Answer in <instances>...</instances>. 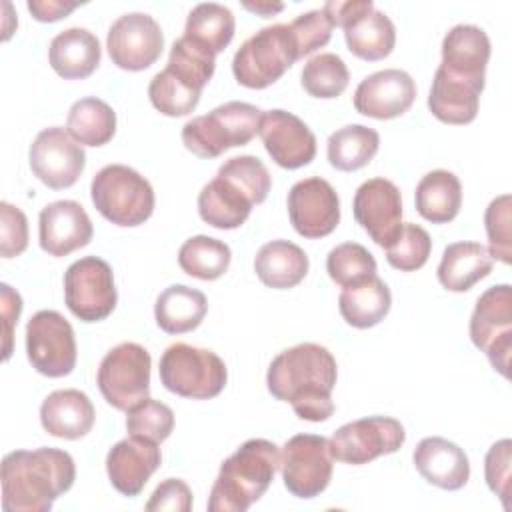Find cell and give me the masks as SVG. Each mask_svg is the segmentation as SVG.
Segmentation results:
<instances>
[{
	"instance_id": "6da1fadb",
	"label": "cell",
	"mask_w": 512,
	"mask_h": 512,
	"mask_svg": "<svg viewBox=\"0 0 512 512\" xmlns=\"http://www.w3.org/2000/svg\"><path fill=\"white\" fill-rule=\"evenodd\" d=\"M338 366L332 352L320 344L304 342L282 350L268 366V392L288 402L298 418L324 422L334 414L332 390Z\"/></svg>"
},
{
	"instance_id": "7a4b0ae2",
	"label": "cell",
	"mask_w": 512,
	"mask_h": 512,
	"mask_svg": "<svg viewBox=\"0 0 512 512\" xmlns=\"http://www.w3.org/2000/svg\"><path fill=\"white\" fill-rule=\"evenodd\" d=\"M76 478L72 456L60 448L14 450L2 458V508L48 512Z\"/></svg>"
},
{
	"instance_id": "3957f363",
	"label": "cell",
	"mask_w": 512,
	"mask_h": 512,
	"mask_svg": "<svg viewBox=\"0 0 512 512\" xmlns=\"http://www.w3.org/2000/svg\"><path fill=\"white\" fill-rule=\"evenodd\" d=\"M270 186V172L260 158L252 154L228 158L200 190L198 214L218 230H234L248 220L252 206L266 200Z\"/></svg>"
},
{
	"instance_id": "277c9868",
	"label": "cell",
	"mask_w": 512,
	"mask_h": 512,
	"mask_svg": "<svg viewBox=\"0 0 512 512\" xmlns=\"http://www.w3.org/2000/svg\"><path fill=\"white\" fill-rule=\"evenodd\" d=\"M280 468L278 446L264 438L246 440L228 456L212 484L210 512H244L268 490Z\"/></svg>"
},
{
	"instance_id": "5b68a950",
	"label": "cell",
	"mask_w": 512,
	"mask_h": 512,
	"mask_svg": "<svg viewBox=\"0 0 512 512\" xmlns=\"http://www.w3.org/2000/svg\"><path fill=\"white\" fill-rule=\"evenodd\" d=\"M216 68V56L188 42L184 36L174 40L168 64L148 84L152 106L170 118L188 116L200 102L204 86Z\"/></svg>"
},
{
	"instance_id": "8992f818",
	"label": "cell",
	"mask_w": 512,
	"mask_h": 512,
	"mask_svg": "<svg viewBox=\"0 0 512 512\" xmlns=\"http://www.w3.org/2000/svg\"><path fill=\"white\" fill-rule=\"evenodd\" d=\"M262 110L248 102H226L182 126V144L198 158H218L226 150L246 146L260 128Z\"/></svg>"
},
{
	"instance_id": "52a82bcc",
	"label": "cell",
	"mask_w": 512,
	"mask_h": 512,
	"mask_svg": "<svg viewBox=\"0 0 512 512\" xmlns=\"http://www.w3.org/2000/svg\"><path fill=\"white\" fill-rule=\"evenodd\" d=\"M94 208L112 224L134 228L154 212V190L150 182L130 166L108 164L100 168L90 184Z\"/></svg>"
},
{
	"instance_id": "ba28073f",
	"label": "cell",
	"mask_w": 512,
	"mask_h": 512,
	"mask_svg": "<svg viewBox=\"0 0 512 512\" xmlns=\"http://www.w3.org/2000/svg\"><path fill=\"white\" fill-rule=\"evenodd\" d=\"M300 60L288 24H272L252 34L232 58V74L244 88L262 90L278 82Z\"/></svg>"
},
{
	"instance_id": "9c48e42d",
	"label": "cell",
	"mask_w": 512,
	"mask_h": 512,
	"mask_svg": "<svg viewBox=\"0 0 512 512\" xmlns=\"http://www.w3.org/2000/svg\"><path fill=\"white\" fill-rule=\"evenodd\" d=\"M158 372L166 390L192 400L218 396L228 380L226 364L216 352L184 342L170 344L162 352Z\"/></svg>"
},
{
	"instance_id": "30bf717a",
	"label": "cell",
	"mask_w": 512,
	"mask_h": 512,
	"mask_svg": "<svg viewBox=\"0 0 512 512\" xmlns=\"http://www.w3.org/2000/svg\"><path fill=\"white\" fill-rule=\"evenodd\" d=\"M150 352L136 342H122L106 352L98 366L96 384L104 400L128 412L150 392Z\"/></svg>"
},
{
	"instance_id": "8fae6325",
	"label": "cell",
	"mask_w": 512,
	"mask_h": 512,
	"mask_svg": "<svg viewBox=\"0 0 512 512\" xmlns=\"http://www.w3.org/2000/svg\"><path fill=\"white\" fill-rule=\"evenodd\" d=\"M470 340L486 354L492 368L504 378L510 376L512 352V288L498 284L476 300L470 316Z\"/></svg>"
},
{
	"instance_id": "7c38bea8",
	"label": "cell",
	"mask_w": 512,
	"mask_h": 512,
	"mask_svg": "<svg viewBox=\"0 0 512 512\" xmlns=\"http://www.w3.org/2000/svg\"><path fill=\"white\" fill-rule=\"evenodd\" d=\"M64 302L82 322L108 318L118 302L110 264L98 256L72 262L64 272Z\"/></svg>"
},
{
	"instance_id": "4fadbf2b",
	"label": "cell",
	"mask_w": 512,
	"mask_h": 512,
	"mask_svg": "<svg viewBox=\"0 0 512 512\" xmlns=\"http://www.w3.org/2000/svg\"><path fill=\"white\" fill-rule=\"evenodd\" d=\"M330 440L318 434H296L288 438L280 454V470L286 490L310 500L320 496L332 480Z\"/></svg>"
},
{
	"instance_id": "5bb4252c",
	"label": "cell",
	"mask_w": 512,
	"mask_h": 512,
	"mask_svg": "<svg viewBox=\"0 0 512 512\" xmlns=\"http://www.w3.org/2000/svg\"><path fill=\"white\" fill-rule=\"evenodd\" d=\"M26 356L48 378L68 376L78 356L72 324L56 310L36 312L26 324Z\"/></svg>"
},
{
	"instance_id": "9a60e30c",
	"label": "cell",
	"mask_w": 512,
	"mask_h": 512,
	"mask_svg": "<svg viewBox=\"0 0 512 512\" xmlns=\"http://www.w3.org/2000/svg\"><path fill=\"white\" fill-rule=\"evenodd\" d=\"M404 426L390 416H368L340 426L330 438L332 458L362 466L402 448Z\"/></svg>"
},
{
	"instance_id": "2e32d148",
	"label": "cell",
	"mask_w": 512,
	"mask_h": 512,
	"mask_svg": "<svg viewBox=\"0 0 512 512\" xmlns=\"http://www.w3.org/2000/svg\"><path fill=\"white\" fill-rule=\"evenodd\" d=\"M28 160L34 176L52 190L74 186L86 166L84 148L60 126H50L36 134Z\"/></svg>"
},
{
	"instance_id": "e0dca14e",
	"label": "cell",
	"mask_w": 512,
	"mask_h": 512,
	"mask_svg": "<svg viewBox=\"0 0 512 512\" xmlns=\"http://www.w3.org/2000/svg\"><path fill=\"white\" fill-rule=\"evenodd\" d=\"M106 48L110 60L118 68L140 72L160 58L164 50V34L150 14L130 12L110 26Z\"/></svg>"
},
{
	"instance_id": "ac0fdd59",
	"label": "cell",
	"mask_w": 512,
	"mask_h": 512,
	"mask_svg": "<svg viewBox=\"0 0 512 512\" xmlns=\"http://www.w3.org/2000/svg\"><path fill=\"white\" fill-rule=\"evenodd\" d=\"M286 204L294 230L304 238H324L340 222V198L320 176L298 180L290 188Z\"/></svg>"
},
{
	"instance_id": "d6986e66",
	"label": "cell",
	"mask_w": 512,
	"mask_h": 512,
	"mask_svg": "<svg viewBox=\"0 0 512 512\" xmlns=\"http://www.w3.org/2000/svg\"><path fill=\"white\" fill-rule=\"evenodd\" d=\"M490 38L474 24H456L442 40V62L436 72L452 82L484 90L490 60Z\"/></svg>"
},
{
	"instance_id": "ffe728a7",
	"label": "cell",
	"mask_w": 512,
	"mask_h": 512,
	"mask_svg": "<svg viewBox=\"0 0 512 512\" xmlns=\"http://www.w3.org/2000/svg\"><path fill=\"white\" fill-rule=\"evenodd\" d=\"M356 222L382 248H388L402 230V196L394 182L370 178L362 182L352 200Z\"/></svg>"
},
{
	"instance_id": "44dd1931",
	"label": "cell",
	"mask_w": 512,
	"mask_h": 512,
	"mask_svg": "<svg viewBox=\"0 0 512 512\" xmlns=\"http://www.w3.org/2000/svg\"><path fill=\"white\" fill-rule=\"evenodd\" d=\"M258 134L270 158L286 170L310 164L316 156V136L296 114L274 108L262 114Z\"/></svg>"
},
{
	"instance_id": "7402d4cb",
	"label": "cell",
	"mask_w": 512,
	"mask_h": 512,
	"mask_svg": "<svg viewBox=\"0 0 512 512\" xmlns=\"http://www.w3.org/2000/svg\"><path fill=\"white\" fill-rule=\"evenodd\" d=\"M416 100L412 76L398 68L378 70L366 76L354 90V108L358 114L392 120L410 110Z\"/></svg>"
},
{
	"instance_id": "603a6c76",
	"label": "cell",
	"mask_w": 512,
	"mask_h": 512,
	"mask_svg": "<svg viewBox=\"0 0 512 512\" xmlns=\"http://www.w3.org/2000/svg\"><path fill=\"white\" fill-rule=\"evenodd\" d=\"M94 234V226L74 200H56L40 210L38 240L40 248L50 256L62 258L78 248H84Z\"/></svg>"
},
{
	"instance_id": "cb8c5ba5",
	"label": "cell",
	"mask_w": 512,
	"mask_h": 512,
	"mask_svg": "<svg viewBox=\"0 0 512 512\" xmlns=\"http://www.w3.org/2000/svg\"><path fill=\"white\" fill-rule=\"evenodd\" d=\"M162 454L158 444L124 438L116 442L106 456V472L108 480L122 496H138L150 476L160 468Z\"/></svg>"
},
{
	"instance_id": "d4e9b609",
	"label": "cell",
	"mask_w": 512,
	"mask_h": 512,
	"mask_svg": "<svg viewBox=\"0 0 512 512\" xmlns=\"http://www.w3.org/2000/svg\"><path fill=\"white\" fill-rule=\"evenodd\" d=\"M418 474L432 486L442 490H460L470 478V462L466 452L440 436L422 438L412 454Z\"/></svg>"
},
{
	"instance_id": "484cf974",
	"label": "cell",
	"mask_w": 512,
	"mask_h": 512,
	"mask_svg": "<svg viewBox=\"0 0 512 512\" xmlns=\"http://www.w3.org/2000/svg\"><path fill=\"white\" fill-rule=\"evenodd\" d=\"M96 410L92 400L76 390L64 388L50 392L40 406L42 428L56 438L78 440L86 436L94 426Z\"/></svg>"
},
{
	"instance_id": "4316f807",
	"label": "cell",
	"mask_w": 512,
	"mask_h": 512,
	"mask_svg": "<svg viewBox=\"0 0 512 512\" xmlns=\"http://www.w3.org/2000/svg\"><path fill=\"white\" fill-rule=\"evenodd\" d=\"M102 48L98 38L86 28H66L56 34L48 48L52 70L64 80L88 78L100 64Z\"/></svg>"
},
{
	"instance_id": "83f0119b",
	"label": "cell",
	"mask_w": 512,
	"mask_h": 512,
	"mask_svg": "<svg viewBox=\"0 0 512 512\" xmlns=\"http://www.w3.org/2000/svg\"><path fill=\"white\" fill-rule=\"evenodd\" d=\"M494 258L480 242H454L442 252L438 282L450 292H468L476 282L492 272Z\"/></svg>"
},
{
	"instance_id": "f1b7e54d",
	"label": "cell",
	"mask_w": 512,
	"mask_h": 512,
	"mask_svg": "<svg viewBox=\"0 0 512 512\" xmlns=\"http://www.w3.org/2000/svg\"><path fill=\"white\" fill-rule=\"evenodd\" d=\"M306 252L290 240L266 242L254 258V272L258 280L274 290H288L298 286L308 274Z\"/></svg>"
},
{
	"instance_id": "f546056e",
	"label": "cell",
	"mask_w": 512,
	"mask_h": 512,
	"mask_svg": "<svg viewBox=\"0 0 512 512\" xmlns=\"http://www.w3.org/2000/svg\"><path fill=\"white\" fill-rule=\"evenodd\" d=\"M208 312L206 296L186 284H172L160 292L154 304V318L166 334L196 330Z\"/></svg>"
},
{
	"instance_id": "4dcf8cb0",
	"label": "cell",
	"mask_w": 512,
	"mask_h": 512,
	"mask_svg": "<svg viewBox=\"0 0 512 512\" xmlns=\"http://www.w3.org/2000/svg\"><path fill=\"white\" fill-rule=\"evenodd\" d=\"M416 210L432 224L452 222L462 206V184L448 170H432L424 174L416 186Z\"/></svg>"
},
{
	"instance_id": "1f68e13d",
	"label": "cell",
	"mask_w": 512,
	"mask_h": 512,
	"mask_svg": "<svg viewBox=\"0 0 512 512\" xmlns=\"http://www.w3.org/2000/svg\"><path fill=\"white\" fill-rule=\"evenodd\" d=\"M392 294L386 282L378 276L364 280L362 284L342 288L338 296V310L352 328H372L384 320L390 312Z\"/></svg>"
},
{
	"instance_id": "d6a6232c",
	"label": "cell",
	"mask_w": 512,
	"mask_h": 512,
	"mask_svg": "<svg viewBox=\"0 0 512 512\" xmlns=\"http://www.w3.org/2000/svg\"><path fill=\"white\" fill-rule=\"evenodd\" d=\"M234 30L236 20L230 8L216 2H204L190 10L182 36L216 56L232 42Z\"/></svg>"
},
{
	"instance_id": "836d02e7",
	"label": "cell",
	"mask_w": 512,
	"mask_h": 512,
	"mask_svg": "<svg viewBox=\"0 0 512 512\" xmlns=\"http://www.w3.org/2000/svg\"><path fill=\"white\" fill-rule=\"evenodd\" d=\"M344 40L356 58L376 62L394 50L396 28L384 12L372 8L344 28Z\"/></svg>"
},
{
	"instance_id": "e575fe53",
	"label": "cell",
	"mask_w": 512,
	"mask_h": 512,
	"mask_svg": "<svg viewBox=\"0 0 512 512\" xmlns=\"http://www.w3.org/2000/svg\"><path fill=\"white\" fill-rule=\"evenodd\" d=\"M66 132L80 146H104L116 132V112L96 96L80 98L68 110Z\"/></svg>"
},
{
	"instance_id": "d590c367",
	"label": "cell",
	"mask_w": 512,
	"mask_h": 512,
	"mask_svg": "<svg viewBox=\"0 0 512 512\" xmlns=\"http://www.w3.org/2000/svg\"><path fill=\"white\" fill-rule=\"evenodd\" d=\"M380 146V136L364 124H348L328 136L326 156L332 168L354 172L370 164Z\"/></svg>"
},
{
	"instance_id": "8d00e7d4",
	"label": "cell",
	"mask_w": 512,
	"mask_h": 512,
	"mask_svg": "<svg viewBox=\"0 0 512 512\" xmlns=\"http://www.w3.org/2000/svg\"><path fill=\"white\" fill-rule=\"evenodd\" d=\"M480 90L452 82L438 72H434V80L428 94V110L434 118L444 124H470L478 114Z\"/></svg>"
},
{
	"instance_id": "74e56055",
	"label": "cell",
	"mask_w": 512,
	"mask_h": 512,
	"mask_svg": "<svg viewBox=\"0 0 512 512\" xmlns=\"http://www.w3.org/2000/svg\"><path fill=\"white\" fill-rule=\"evenodd\" d=\"M232 260V252L226 242L212 236H192L178 250V266L188 276L198 280L220 278Z\"/></svg>"
},
{
	"instance_id": "f35d334b",
	"label": "cell",
	"mask_w": 512,
	"mask_h": 512,
	"mask_svg": "<svg viewBox=\"0 0 512 512\" xmlns=\"http://www.w3.org/2000/svg\"><path fill=\"white\" fill-rule=\"evenodd\" d=\"M300 82L310 96L330 100L338 98L346 90L350 72L338 54L322 52L304 64Z\"/></svg>"
},
{
	"instance_id": "ab89813d",
	"label": "cell",
	"mask_w": 512,
	"mask_h": 512,
	"mask_svg": "<svg viewBox=\"0 0 512 512\" xmlns=\"http://www.w3.org/2000/svg\"><path fill=\"white\" fill-rule=\"evenodd\" d=\"M326 272L340 288H348L376 276V260L362 244L344 242L328 252Z\"/></svg>"
},
{
	"instance_id": "60d3db41",
	"label": "cell",
	"mask_w": 512,
	"mask_h": 512,
	"mask_svg": "<svg viewBox=\"0 0 512 512\" xmlns=\"http://www.w3.org/2000/svg\"><path fill=\"white\" fill-rule=\"evenodd\" d=\"M126 430L132 438L160 444L174 430V412L164 402L148 396L126 412Z\"/></svg>"
},
{
	"instance_id": "b9f144b4",
	"label": "cell",
	"mask_w": 512,
	"mask_h": 512,
	"mask_svg": "<svg viewBox=\"0 0 512 512\" xmlns=\"http://www.w3.org/2000/svg\"><path fill=\"white\" fill-rule=\"evenodd\" d=\"M384 250L386 260L392 268L400 272H414L428 262V256L432 252V240L422 226L406 222L402 224V230L396 236V240Z\"/></svg>"
},
{
	"instance_id": "7bdbcfd3",
	"label": "cell",
	"mask_w": 512,
	"mask_h": 512,
	"mask_svg": "<svg viewBox=\"0 0 512 512\" xmlns=\"http://www.w3.org/2000/svg\"><path fill=\"white\" fill-rule=\"evenodd\" d=\"M512 198L510 194H502L494 198L484 212V226L490 244V256L510 264L512 262Z\"/></svg>"
},
{
	"instance_id": "ee69618b",
	"label": "cell",
	"mask_w": 512,
	"mask_h": 512,
	"mask_svg": "<svg viewBox=\"0 0 512 512\" xmlns=\"http://www.w3.org/2000/svg\"><path fill=\"white\" fill-rule=\"evenodd\" d=\"M510 462H512V442L508 438L494 442L488 448L484 458L486 484L500 498L506 510H510Z\"/></svg>"
},
{
	"instance_id": "f6af8a7d",
	"label": "cell",
	"mask_w": 512,
	"mask_h": 512,
	"mask_svg": "<svg viewBox=\"0 0 512 512\" xmlns=\"http://www.w3.org/2000/svg\"><path fill=\"white\" fill-rule=\"evenodd\" d=\"M288 26L294 34L300 58L326 46L332 38V24L322 10L304 12L298 18H294Z\"/></svg>"
},
{
	"instance_id": "bcb514c9",
	"label": "cell",
	"mask_w": 512,
	"mask_h": 512,
	"mask_svg": "<svg viewBox=\"0 0 512 512\" xmlns=\"http://www.w3.org/2000/svg\"><path fill=\"white\" fill-rule=\"evenodd\" d=\"M26 248H28L26 214L10 202H0V254H2V258L20 256Z\"/></svg>"
},
{
	"instance_id": "7dc6e473",
	"label": "cell",
	"mask_w": 512,
	"mask_h": 512,
	"mask_svg": "<svg viewBox=\"0 0 512 512\" xmlns=\"http://www.w3.org/2000/svg\"><path fill=\"white\" fill-rule=\"evenodd\" d=\"M148 512L172 510V512H190L192 510V490L180 478H166L156 486L150 500L146 502Z\"/></svg>"
},
{
	"instance_id": "c3c4849f",
	"label": "cell",
	"mask_w": 512,
	"mask_h": 512,
	"mask_svg": "<svg viewBox=\"0 0 512 512\" xmlns=\"http://www.w3.org/2000/svg\"><path fill=\"white\" fill-rule=\"evenodd\" d=\"M372 8H374L372 0H344V2L342 0H330L322 6V12L330 20L332 28L334 26L346 28L348 24H352L356 18L364 16Z\"/></svg>"
},
{
	"instance_id": "681fc988",
	"label": "cell",
	"mask_w": 512,
	"mask_h": 512,
	"mask_svg": "<svg viewBox=\"0 0 512 512\" xmlns=\"http://www.w3.org/2000/svg\"><path fill=\"white\" fill-rule=\"evenodd\" d=\"M2 292V320H4V360L12 354V334L22 312V298L8 284H0Z\"/></svg>"
},
{
	"instance_id": "f907efd6",
	"label": "cell",
	"mask_w": 512,
	"mask_h": 512,
	"mask_svg": "<svg viewBox=\"0 0 512 512\" xmlns=\"http://www.w3.org/2000/svg\"><path fill=\"white\" fill-rule=\"evenodd\" d=\"M28 10L38 22H56L60 18H66L74 8H78V2H60V0H28Z\"/></svg>"
},
{
	"instance_id": "816d5d0a",
	"label": "cell",
	"mask_w": 512,
	"mask_h": 512,
	"mask_svg": "<svg viewBox=\"0 0 512 512\" xmlns=\"http://www.w3.org/2000/svg\"><path fill=\"white\" fill-rule=\"evenodd\" d=\"M244 8L262 16V18H270L272 14L280 12L284 8V4H272V2H256V4H250V2H244Z\"/></svg>"
}]
</instances>
